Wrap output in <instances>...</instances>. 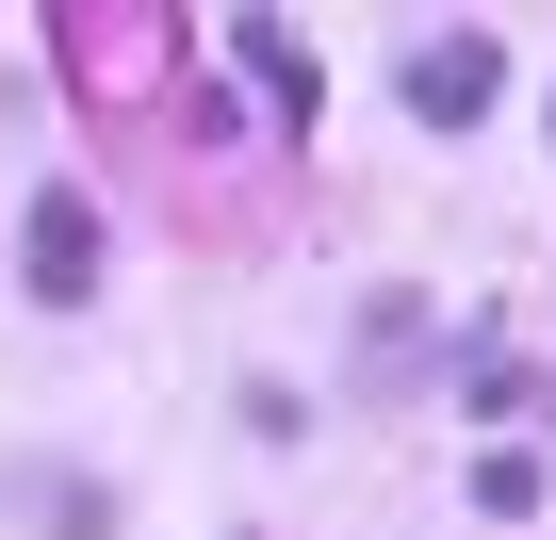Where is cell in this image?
Returning <instances> with one entry per match:
<instances>
[{
    "label": "cell",
    "mask_w": 556,
    "mask_h": 540,
    "mask_svg": "<svg viewBox=\"0 0 556 540\" xmlns=\"http://www.w3.org/2000/svg\"><path fill=\"white\" fill-rule=\"evenodd\" d=\"M491 83H507V50H491V34H426V50H409V115H426V131H475V115H491Z\"/></svg>",
    "instance_id": "cell-1"
},
{
    "label": "cell",
    "mask_w": 556,
    "mask_h": 540,
    "mask_svg": "<svg viewBox=\"0 0 556 540\" xmlns=\"http://www.w3.org/2000/svg\"><path fill=\"white\" fill-rule=\"evenodd\" d=\"M475 507H491V524H523V507H540V459H523V442H507V459H475Z\"/></svg>",
    "instance_id": "cell-5"
},
{
    "label": "cell",
    "mask_w": 556,
    "mask_h": 540,
    "mask_svg": "<svg viewBox=\"0 0 556 540\" xmlns=\"http://www.w3.org/2000/svg\"><path fill=\"white\" fill-rule=\"evenodd\" d=\"M361 377H426V312H409V296L361 312Z\"/></svg>",
    "instance_id": "cell-4"
},
{
    "label": "cell",
    "mask_w": 556,
    "mask_h": 540,
    "mask_svg": "<svg viewBox=\"0 0 556 540\" xmlns=\"http://www.w3.org/2000/svg\"><path fill=\"white\" fill-rule=\"evenodd\" d=\"M83 279H99V213H83V197H34V296L66 312Z\"/></svg>",
    "instance_id": "cell-2"
},
{
    "label": "cell",
    "mask_w": 556,
    "mask_h": 540,
    "mask_svg": "<svg viewBox=\"0 0 556 540\" xmlns=\"http://www.w3.org/2000/svg\"><path fill=\"white\" fill-rule=\"evenodd\" d=\"M229 66H245V83H262L278 115H312V50L278 34V17H229Z\"/></svg>",
    "instance_id": "cell-3"
}]
</instances>
